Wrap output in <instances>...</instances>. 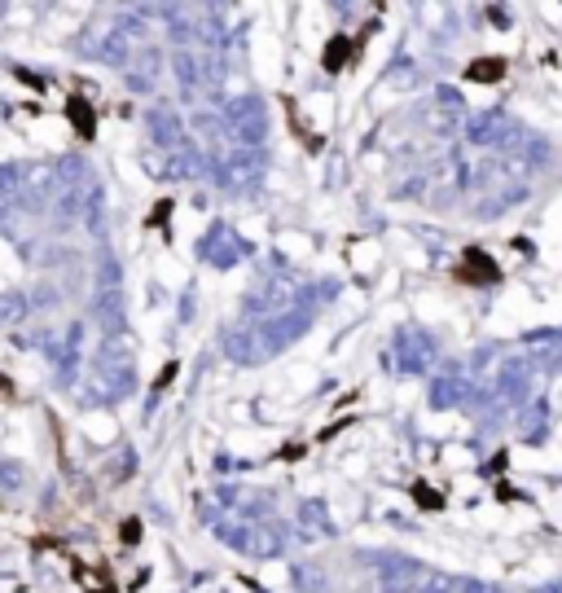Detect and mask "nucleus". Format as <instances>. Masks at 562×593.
Returning <instances> with one entry per match:
<instances>
[]
</instances>
